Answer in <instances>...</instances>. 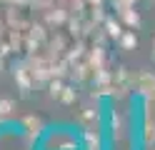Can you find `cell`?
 Wrapping results in <instances>:
<instances>
[{
	"mask_svg": "<svg viewBox=\"0 0 155 150\" xmlns=\"http://www.w3.org/2000/svg\"><path fill=\"white\" fill-rule=\"evenodd\" d=\"M143 143L148 145V148L155 145V120H153L150 113L145 115V120H143Z\"/></svg>",
	"mask_w": 155,
	"mask_h": 150,
	"instance_id": "cell-4",
	"label": "cell"
},
{
	"mask_svg": "<svg viewBox=\"0 0 155 150\" xmlns=\"http://www.w3.org/2000/svg\"><path fill=\"white\" fill-rule=\"evenodd\" d=\"M80 123L88 128V130H98V123H100V113L95 108H85L83 115H80Z\"/></svg>",
	"mask_w": 155,
	"mask_h": 150,
	"instance_id": "cell-5",
	"label": "cell"
},
{
	"mask_svg": "<svg viewBox=\"0 0 155 150\" xmlns=\"http://www.w3.org/2000/svg\"><path fill=\"white\" fill-rule=\"evenodd\" d=\"M85 143H88V150H100V135H98V130H85Z\"/></svg>",
	"mask_w": 155,
	"mask_h": 150,
	"instance_id": "cell-7",
	"label": "cell"
},
{
	"mask_svg": "<svg viewBox=\"0 0 155 150\" xmlns=\"http://www.w3.org/2000/svg\"><path fill=\"white\" fill-rule=\"evenodd\" d=\"M13 110H15V103H13L10 98H3V100H0V120L8 118V115L13 113Z\"/></svg>",
	"mask_w": 155,
	"mask_h": 150,
	"instance_id": "cell-9",
	"label": "cell"
},
{
	"mask_svg": "<svg viewBox=\"0 0 155 150\" xmlns=\"http://www.w3.org/2000/svg\"><path fill=\"white\" fill-rule=\"evenodd\" d=\"M135 90H138L148 103H155V73H150V70L138 73L135 75Z\"/></svg>",
	"mask_w": 155,
	"mask_h": 150,
	"instance_id": "cell-1",
	"label": "cell"
},
{
	"mask_svg": "<svg viewBox=\"0 0 155 150\" xmlns=\"http://www.w3.org/2000/svg\"><path fill=\"white\" fill-rule=\"evenodd\" d=\"M120 45H123V50H133L135 45H138L135 33H123V35H120Z\"/></svg>",
	"mask_w": 155,
	"mask_h": 150,
	"instance_id": "cell-8",
	"label": "cell"
},
{
	"mask_svg": "<svg viewBox=\"0 0 155 150\" xmlns=\"http://www.w3.org/2000/svg\"><path fill=\"white\" fill-rule=\"evenodd\" d=\"M105 25H108V35H110V38H120V35H123V30H120V25L115 23V20H108Z\"/></svg>",
	"mask_w": 155,
	"mask_h": 150,
	"instance_id": "cell-10",
	"label": "cell"
},
{
	"mask_svg": "<svg viewBox=\"0 0 155 150\" xmlns=\"http://www.w3.org/2000/svg\"><path fill=\"white\" fill-rule=\"evenodd\" d=\"M23 128H25V133H28V138H38L43 133V128H45V123L40 118H35V115H28L25 120H23Z\"/></svg>",
	"mask_w": 155,
	"mask_h": 150,
	"instance_id": "cell-3",
	"label": "cell"
},
{
	"mask_svg": "<svg viewBox=\"0 0 155 150\" xmlns=\"http://www.w3.org/2000/svg\"><path fill=\"white\" fill-rule=\"evenodd\" d=\"M48 148H55V150H75V140H73V135L70 133H55L53 138H50V143H48Z\"/></svg>",
	"mask_w": 155,
	"mask_h": 150,
	"instance_id": "cell-2",
	"label": "cell"
},
{
	"mask_svg": "<svg viewBox=\"0 0 155 150\" xmlns=\"http://www.w3.org/2000/svg\"><path fill=\"white\" fill-rule=\"evenodd\" d=\"M150 55H153V60H155V38H153V53H150Z\"/></svg>",
	"mask_w": 155,
	"mask_h": 150,
	"instance_id": "cell-12",
	"label": "cell"
},
{
	"mask_svg": "<svg viewBox=\"0 0 155 150\" xmlns=\"http://www.w3.org/2000/svg\"><path fill=\"white\" fill-rule=\"evenodd\" d=\"M113 128L118 130V138H120V135H123V120H120V115H115V118H113ZM115 130H113V133H115Z\"/></svg>",
	"mask_w": 155,
	"mask_h": 150,
	"instance_id": "cell-11",
	"label": "cell"
},
{
	"mask_svg": "<svg viewBox=\"0 0 155 150\" xmlns=\"http://www.w3.org/2000/svg\"><path fill=\"white\" fill-rule=\"evenodd\" d=\"M120 18H123V23L130 25V28H138L140 25V15H138V10H133V8L120 10Z\"/></svg>",
	"mask_w": 155,
	"mask_h": 150,
	"instance_id": "cell-6",
	"label": "cell"
}]
</instances>
